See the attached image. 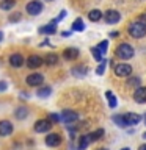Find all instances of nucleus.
Here are the masks:
<instances>
[{
	"label": "nucleus",
	"mask_w": 146,
	"mask_h": 150,
	"mask_svg": "<svg viewBox=\"0 0 146 150\" xmlns=\"http://www.w3.org/2000/svg\"><path fill=\"white\" fill-rule=\"evenodd\" d=\"M143 139H146V131H145V133H143Z\"/></svg>",
	"instance_id": "obj_39"
},
{
	"label": "nucleus",
	"mask_w": 146,
	"mask_h": 150,
	"mask_svg": "<svg viewBox=\"0 0 146 150\" xmlns=\"http://www.w3.org/2000/svg\"><path fill=\"white\" fill-rule=\"evenodd\" d=\"M138 150H146V144H141L140 147H138Z\"/></svg>",
	"instance_id": "obj_36"
},
{
	"label": "nucleus",
	"mask_w": 146,
	"mask_h": 150,
	"mask_svg": "<svg viewBox=\"0 0 146 150\" xmlns=\"http://www.w3.org/2000/svg\"><path fill=\"white\" fill-rule=\"evenodd\" d=\"M42 63H44V59H42L41 56H38V55H30L25 61L27 67H30V69H38Z\"/></svg>",
	"instance_id": "obj_7"
},
{
	"label": "nucleus",
	"mask_w": 146,
	"mask_h": 150,
	"mask_svg": "<svg viewBox=\"0 0 146 150\" xmlns=\"http://www.w3.org/2000/svg\"><path fill=\"white\" fill-rule=\"evenodd\" d=\"M127 86L129 88H140V78L138 77H134V78H129L127 80Z\"/></svg>",
	"instance_id": "obj_27"
},
{
	"label": "nucleus",
	"mask_w": 146,
	"mask_h": 150,
	"mask_svg": "<svg viewBox=\"0 0 146 150\" xmlns=\"http://www.w3.org/2000/svg\"><path fill=\"white\" fill-rule=\"evenodd\" d=\"M107 47H108V42H107V41H102V42H99V44H97V49H99V52H101V53H105V52H107Z\"/></svg>",
	"instance_id": "obj_30"
},
{
	"label": "nucleus",
	"mask_w": 146,
	"mask_h": 150,
	"mask_svg": "<svg viewBox=\"0 0 146 150\" xmlns=\"http://www.w3.org/2000/svg\"><path fill=\"white\" fill-rule=\"evenodd\" d=\"M121 150H130L129 147H124V149H121Z\"/></svg>",
	"instance_id": "obj_40"
},
{
	"label": "nucleus",
	"mask_w": 146,
	"mask_h": 150,
	"mask_svg": "<svg viewBox=\"0 0 146 150\" xmlns=\"http://www.w3.org/2000/svg\"><path fill=\"white\" fill-rule=\"evenodd\" d=\"M14 116H16V119L22 120V119H25V117L28 116V110H27L25 106H19L17 110H16V112H14Z\"/></svg>",
	"instance_id": "obj_19"
},
{
	"label": "nucleus",
	"mask_w": 146,
	"mask_h": 150,
	"mask_svg": "<svg viewBox=\"0 0 146 150\" xmlns=\"http://www.w3.org/2000/svg\"><path fill=\"white\" fill-rule=\"evenodd\" d=\"M79 119V114L75 111H71V110H64L61 112V120L66 122V124H71V122H75Z\"/></svg>",
	"instance_id": "obj_10"
},
{
	"label": "nucleus",
	"mask_w": 146,
	"mask_h": 150,
	"mask_svg": "<svg viewBox=\"0 0 146 150\" xmlns=\"http://www.w3.org/2000/svg\"><path fill=\"white\" fill-rule=\"evenodd\" d=\"M44 81V75L42 74H30L27 77V84L28 86H41Z\"/></svg>",
	"instance_id": "obj_6"
},
{
	"label": "nucleus",
	"mask_w": 146,
	"mask_h": 150,
	"mask_svg": "<svg viewBox=\"0 0 146 150\" xmlns=\"http://www.w3.org/2000/svg\"><path fill=\"white\" fill-rule=\"evenodd\" d=\"M104 133H105V131H104L102 128H97V130H94V131H91V133H89L88 136H89V141H99V139H102L104 138Z\"/></svg>",
	"instance_id": "obj_16"
},
{
	"label": "nucleus",
	"mask_w": 146,
	"mask_h": 150,
	"mask_svg": "<svg viewBox=\"0 0 146 150\" xmlns=\"http://www.w3.org/2000/svg\"><path fill=\"white\" fill-rule=\"evenodd\" d=\"M89 142H91V141H89V136L88 134L80 136V139H79V150H87Z\"/></svg>",
	"instance_id": "obj_17"
},
{
	"label": "nucleus",
	"mask_w": 146,
	"mask_h": 150,
	"mask_svg": "<svg viewBox=\"0 0 146 150\" xmlns=\"http://www.w3.org/2000/svg\"><path fill=\"white\" fill-rule=\"evenodd\" d=\"M13 133V124L8 120H0V136H8Z\"/></svg>",
	"instance_id": "obj_13"
},
{
	"label": "nucleus",
	"mask_w": 146,
	"mask_h": 150,
	"mask_svg": "<svg viewBox=\"0 0 146 150\" xmlns=\"http://www.w3.org/2000/svg\"><path fill=\"white\" fill-rule=\"evenodd\" d=\"M105 66H107V61H101V66L96 69V74H97V75H102L104 70H105Z\"/></svg>",
	"instance_id": "obj_31"
},
{
	"label": "nucleus",
	"mask_w": 146,
	"mask_h": 150,
	"mask_svg": "<svg viewBox=\"0 0 146 150\" xmlns=\"http://www.w3.org/2000/svg\"><path fill=\"white\" fill-rule=\"evenodd\" d=\"M134 100L137 103H146V86H140L134 92Z\"/></svg>",
	"instance_id": "obj_12"
},
{
	"label": "nucleus",
	"mask_w": 146,
	"mask_h": 150,
	"mask_svg": "<svg viewBox=\"0 0 146 150\" xmlns=\"http://www.w3.org/2000/svg\"><path fill=\"white\" fill-rule=\"evenodd\" d=\"M21 13H14V14H11L9 16V22H17V21H21Z\"/></svg>",
	"instance_id": "obj_32"
},
{
	"label": "nucleus",
	"mask_w": 146,
	"mask_h": 150,
	"mask_svg": "<svg viewBox=\"0 0 146 150\" xmlns=\"http://www.w3.org/2000/svg\"><path fill=\"white\" fill-rule=\"evenodd\" d=\"M55 31H57L55 23H49V25L39 28V33H44V35H52V33H55Z\"/></svg>",
	"instance_id": "obj_22"
},
{
	"label": "nucleus",
	"mask_w": 146,
	"mask_h": 150,
	"mask_svg": "<svg viewBox=\"0 0 146 150\" xmlns=\"http://www.w3.org/2000/svg\"><path fill=\"white\" fill-rule=\"evenodd\" d=\"M112 119H113V122H115L118 127H121V128H127L126 120H124V114H115Z\"/></svg>",
	"instance_id": "obj_20"
},
{
	"label": "nucleus",
	"mask_w": 146,
	"mask_h": 150,
	"mask_svg": "<svg viewBox=\"0 0 146 150\" xmlns=\"http://www.w3.org/2000/svg\"><path fill=\"white\" fill-rule=\"evenodd\" d=\"M105 96L110 98V100H108V103H110V108H115V106H116V98L113 97V94H112L110 91H107V92H105Z\"/></svg>",
	"instance_id": "obj_29"
},
{
	"label": "nucleus",
	"mask_w": 146,
	"mask_h": 150,
	"mask_svg": "<svg viewBox=\"0 0 146 150\" xmlns=\"http://www.w3.org/2000/svg\"><path fill=\"white\" fill-rule=\"evenodd\" d=\"M116 56L120 59H129L132 58V56L135 55V50H134V47H132L130 44H126V42H122V44H120L116 47Z\"/></svg>",
	"instance_id": "obj_2"
},
{
	"label": "nucleus",
	"mask_w": 146,
	"mask_h": 150,
	"mask_svg": "<svg viewBox=\"0 0 146 150\" xmlns=\"http://www.w3.org/2000/svg\"><path fill=\"white\" fill-rule=\"evenodd\" d=\"M72 30H75V31H83L85 30V25H83V21L82 19H75L74 21V23H72Z\"/></svg>",
	"instance_id": "obj_24"
},
{
	"label": "nucleus",
	"mask_w": 146,
	"mask_h": 150,
	"mask_svg": "<svg viewBox=\"0 0 146 150\" xmlns=\"http://www.w3.org/2000/svg\"><path fill=\"white\" fill-rule=\"evenodd\" d=\"M104 19H105L107 23H116V22H120L121 14H120V11H116V9H108V11L104 14Z\"/></svg>",
	"instance_id": "obj_8"
},
{
	"label": "nucleus",
	"mask_w": 146,
	"mask_h": 150,
	"mask_svg": "<svg viewBox=\"0 0 146 150\" xmlns=\"http://www.w3.org/2000/svg\"><path fill=\"white\" fill-rule=\"evenodd\" d=\"M96 150H108V149H105V147H101V149H96Z\"/></svg>",
	"instance_id": "obj_38"
},
{
	"label": "nucleus",
	"mask_w": 146,
	"mask_h": 150,
	"mask_svg": "<svg viewBox=\"0 0 146 150\" xmlns=\"http://www.w3.org/2000/svg\"><path fill=\"white\" fill-rule=\"evenodd\" d=\"M132 74V66L130 64H118L115 66V75L116 77H129Z\"/></svg>",
	"instance_id": "obj_5"
},
{
	"label": "nucleus",
	"mask_w": 146,
	"mask_h": 150,
	"mask_svg": "<svg viewBox=\"0 0 146 150\" xmlns=\"http://www.w3.org/2000/svg\"><path fill=\"white\" fill-rule=\"evenodd\" d=\"M88 19L91 22H97V21H101V19H102V13L99 11V9H93V11L88 13Z\"/></svg>",
	"instance_id": "obj_21"
},
{
	"label": "nucleus",
	"mask_w": 146,
	"mask_h": 150,
	"mask_svg": "<svg viewBox=\"0 0 146 150\" xmlns=\"http://www.w3.org/2000/svg\"><path fill=\"white\" fill-rule=\"evenodd\" d=\"M49 120L52 122V124H54V122L61 120V117H60V116H57V114H50V116H49Z\"/></svg>",
	"instance_id": "obj_33"
},
{
	"label": "nucleus",
	"mask_w": 146,
	"mask_h": 150,
	"mask_svg": "<svg viewBox=\"0 0 146 150\" xmlns=\"http://www.w3.org/2000/svg\"><path fill=\"white\" fill-rule=\"evenodd\" d=\"M47 2H54V0H47Z\"/></svg>",
	"instance_id": "obj_41"
},
{
	"label": "nucleus",
	"mask_w": 146,
	"mask_h": 150,
	"mask_svg": "<svg viewBox=\"0 0 146 150\" xmlns=\"http://www.w3.org/2000/svg\"><path fill=\"white\" fill-rule=\"evenodd\" d=\"M63 56H64V59H69V61H72L75 59L79 56V50L75 49V47H69V49H66L63 52Z\"/></svg>",
	"instance_id": "obj_15"
},
{
	"label": "nucleus",
	"mask_w": 146,
	"mask_h": 150,
	"mask_svg": "<svg viewBox=\"0 0 146 150\" xmlns=\"http://www.w3.org/2000/svg\"><path fill=\"white\" fill-rule=\"evenodd\" d=\"M42 11V3L39 0H31V2H28L27 5V13L31 14V16H38Z\"/></svg>",
	"instance_id": "obj_4"
},
{
	"label": "nucleus",
	"mask_w": 146,
	"mask_h": 150,
	"mask_svg": "<svg viewBox=\"0 0 146 150\" xmlns=\"http://www.w3.org/2000/svg\"><path fill=\"white\" fill-rule=\"evenodd\" d=\"M6 89V83L5 81H0V91H5Z\"/></svg>",
	"instance_id": "obj_35"
},
{
	"label": "nucleus",
	"mask_w": 146,
	"mask_h": 150,
	"mask_svg": "<svg viewBox=\"0 0 146 150\" xmlns=\"http://www.w3.org/2000/svg\"><path fill=\"white\" fill-rule=\"evenodd\" d=\"M124 120H126V125L130 127V125H138L140 120H141V116L135 114V112H126L124 114Z\"/></svg>",
	"instance_id": "obj_11"
},
{
	"label": "nucleus",
	"mask_w": 146,
	"mask_h": 150,
	"mask_svg": "<svg viewBox=\"0 0 146 150\" xmlns=\"http://www.w3.org/2000/svg\"><path fill=\"white\" fill-rule=\"evenodd\" d=\"M72 74L75 77H83V75H87V67H82V66H77V67L72 69Z\"/></svg>",
	"instance_id": "obj_26"
},
{
	"label": "nucleus",
	"mask_w": 146,
	"mask_h": 150,
	"mask_svg": "<svg viewBox=\"0 0 146 150\" xmlns=\"http://www.w3.org/2000/svg\"><path fill=\"white\" fill-rule=\"evenodd\" d=\"M52 122L49 120V119H39V120H36L35 122V131L36 133H46V131H49L50 128H52Z\"/></svg>",
	"instance_id": "obj_3"
},
{
	"label": "nucleus",
	"mask_w": 146,
	"mask_h": 150,
	"mask_svg": "<svg viewBox=\"0 0 146 150\" xmlns=\"http://www.w3.org/2000/svg\"><path fill=\"white\" fill-rule=\"evenodd\" d=\"M24 63H25V61H24V56H22V55L13 53L11 56H9V64H11L13 67H21Z\"/></svg>",
	"instance_id": "obj_14"
},
{
	"label": "nucleus",
	"mask_w": 146,
	"mask_h": 150,
	"mask_svg": "<svg viewBox=\"0 0 146 150\" xmlns=\"http://www.w3.org/2000/svg\"><path fill=\"white\" fill-rule=\"evenodd\" d=\"M141 119H143V120H145V125H146V114H145L143 117H141Z\"/></svg>",
	"instance_id": "obj_37"
},
{
	"label": "nucleus",
	"mask_w": 146,
	"mask_h": 150,
	"mask_svg": "<svg viewBox=\"0 0 146 150\" xmlns=\"http://www.w3.org/2000/svg\"><path fill=\"white\" fill-rule=\"evenodd\" d=\"M91 53H93V56H94V59H97V61H102V53L99 52V49H97V47H93V49H91Z\"/></svg>",
	"instance_id": "obj_28"
},
{
	"label": "nucleus",
	"mask_w": 146,
	"mask_h": 150,
	"mask_svg": "<svg viewBox=\"0 0 146 150\" xmlns=\"http://www.w3.org/2000/svg\"><path fill=\"white\" fill-rule=\"evenodd\" d=\"M44 63L49 64V66H55L58 63V56H57V53H47L44 56Z\"/></svg>",
	"instance_id": "obj_18"
},
{
	"label": "nucleus",
	"mask_w": 146,
	"mask_h": 150,
	"mask_svg": "<svg viewBox=\"0 0 146 150\" xmlns=\"http://www.w3.org/2000/svg\"><path fill=\"white\" fill-rule=\"evenodd\" d=\"M138 22H141V23H145V25H146V13L138 16Z\"/></svg>",
	"instance_id": "obj_34"
},
{
	"label": "nucleus",
	"mask_w": 146,
	"mask_h": 150,
	"mask_svg": "<svg viewBox=\"0 0 146 150\" xmlns=\"http://www.w3.org/2000/svg\"><path fill=\"white\" fill-rule=\"evenodd\" d=\"M16 5V0H2L0 2V8L8 11V9H13V6Z\"/></svg>",
	"instance_id": "obj_23"
},
{
	"label": "nucleus",
	"mask_w": 146,
	"mask_h": 150,
	"mask_svg": "<svg viewBox=\"0 0 146 150\" xmlns=\"http://www.w3.org/2000/svg\"><path fill=\"white\" fill-rule=\"evenodd\" d=\"M127 33H129L132 38H135V39H141V38H145V35H146V25L138 22V21L130 22L129 27H127Z\"/></svg>",
	"instance_id": "obj_1"
},
{
	"label": "nucleus",
	"mask_w": 146,
	"mask_h": 150,
	"mask_svg": "<svg viewBox=\"0 0 146 150\" xmlns=\"http://www.w3.org/2000/svg\"><path fill=\"white\" fill-rule=\"evenodd\" d=\"M61 136L58 133H50L46 136V145H49V147H58L61 144Z\"/></svg>",
	"instance_id": "obj_9"
},
{
	"label": "nucleus",
	"mask_w": 146,
	"mask_h": 150,
	"mask_svg": "<svg viewBox=\"0 0 146 150\" xmlns=\"http://www.w3.org/2000/svg\"><path fill=\"white\" fill-rule=\"evenodd\" d=\"M50 92H52V89L50 86H44V88H39L38 89V97H47V96H50Z\"/></svg>",
	"instance_id": "obj_25"
}]
</instances>
